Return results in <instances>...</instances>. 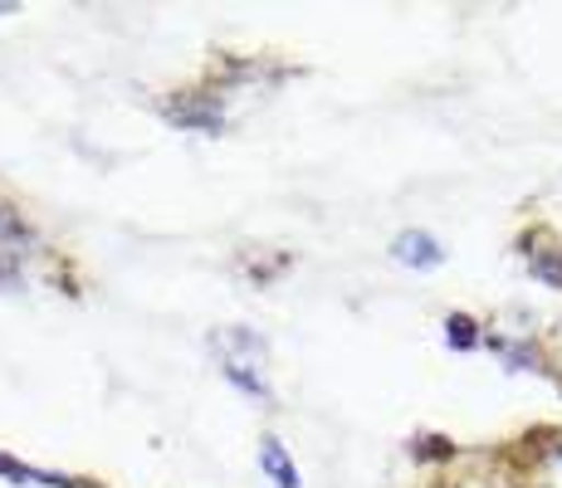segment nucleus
I'll return each mask as SVG.
<instances>
[{"label": "nucleus", "mask_w": 562, "mask_h": 488, "mask_svg": "<svg viewBox=\"0 0 562 488\" xmlns=\"http://www.w3.org/2000/svg\"><path fill=\"white\" fill-rule=\"evenodd\" d=\"M396 259H402L406 269H436V264H440V245L430 240V235L406 230L402 240H396Z\"/></svg>", "instance_id": "f257e3e1"}, {"label": "nucleus", "mask_w": 562, "mask_h": 488, "mask_svg": "<svg viewBox=\"0 0 562 488\" xmlns=\"http://www.w3.org/2000/svg\"><path fill=\"white\" fill-rule=\"evenodd\" d=\"M259 469L274 479V488H299V474H294V464H289V454H284V444L279 440L259 444Z\"/></svg>", "instance_id": "f03ea898"}, {"label": "nucleus", "mask_w": 562, "mask_h": 488, "mask_svg": "<svg viewBox=\"0 0 562 488\" xmlns=\"http://www.w3.org/2000/svg\"><path fill=\"white\" fill-rule=\"evenodd\" d=\"M450 342H456V347L474 342V322H464V318H450Z\"/></svg>", "instance_id": "7ed1b4c3"}, {"label": "nucleus", "mask_w": 562, "mask_h": 488, "mask_svg": "<svg viewBox=\"0 0 562 488\" xmlns=\"http://www.w3.org/2000/svg\"><path fill=\"white\" fill-rule=\"evenodd\" d=\"M543 484H548V488H562V450L543 464Z\"/></svg>", "instance_id": "20e7f679"}]
</instances>
